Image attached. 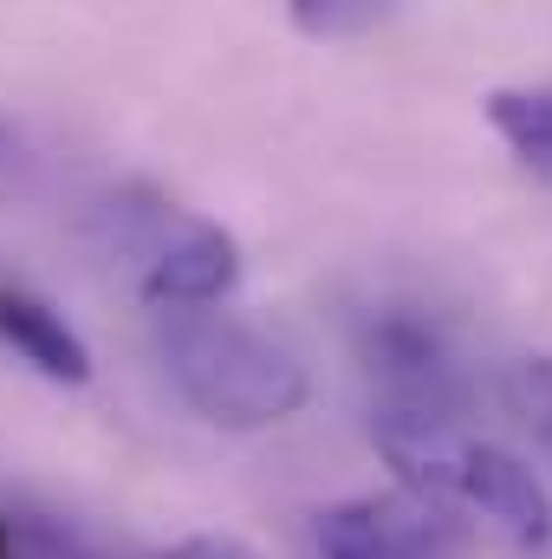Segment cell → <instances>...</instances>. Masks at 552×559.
Wrapping results in <instances>:
<instances>
[{
    "label": "cell",
    "mask_w": 552,
    "mask_h": 559,
    "mask_svg": "<svg viewBox=\"0 0 552 559\" xmlns=\"http://www.w3.org/2000/svg\"><path fill=\"white\" fill-rule=\"evenodd\" d=\"M371 436H377L384 462L404 475V488L416 501H429L435 514L481 521L520 559L552 554V495L520 455H507L494 442H475L455 423L391 417V411L371 423Z\"/></svg>",
    "instance_id": "6da1fadb"
},
{
    "label": "cell",
    "mask_w": 552,
    "mask_h": 559,
    "mask_svg": "<svg viewBox=\"0 0 552 559\" xmlns=\"http://www.w3.org/2000/svg\"><path fill=\"white\" fill-rule=\"evenodd\" d=\"M163 371L182 391V404L195 417L221 423V429H267L286 423L305 404V365L267 338L261 325L235 319V312H208V306H169L163 332H156Z\"/></svg>",
    "instance_id": "7a4b0ae2"
},
{
    "label": "cell",
    "mask_w": 552,
    "mask_h": 559,
    "mask_svg": "<svg viewBox=\"0 0 552 559\" xmlns=\"http://www.w3.org/2000/svg\"><path fill=\"white\" fill-rule=\"evenodd\" d=\"M118 248L137 254V280L149 306H215L241 280V248L228 228L176 215L169 202L118 209Z\"/></svg>",
    "instance_id": "3957f363"
},
{
    "label": "cell",
    "mask_w": 552,
    "mask_h": 559,
    "mask_svg": "<svg viewBox=\"0 0 552 559\" xmlns=\"http://www.w3.org/2000/svg\"><path fill=\"white\" fill-rule=\"evenodd\" d=\"M358 358L364 378L377 384L391 417H422V423H461L468 417V371L455 358V345L416 319V312H377L358 332Z\"/></svg>",
    "instance_id": "277c9868"
},
{
    "label": "cell",
    "mask_w": 552,
    "mask_h": 559,
    "mask_svg": "<svg viewBox=\"0 0 552 559\" xmlns=\"http://www.w3.org/2000/svg\"><path fill=\"white\" fill-rule=\"evenodd\" d=\"M319 559H468L429 501H345L319 514Z\"/></svg>",
    "instance_id": "5b68a950"
},
{
    "label": "cell",
    "mask_w": 552,
    "mask_h": 559,
    "mask_svg": "<svg viewBox=\"0 0 552 559\" xmlns=\"http://www.w3.org/2000/svg\"><path fill=\"white\" fill-rule=\"evenodd\" d=\"M0 338L52 384H85L92 378V352L85 338L65 325V312H52L39 293L26 286H0Z\"/></svg>",
    "instance_id": "8992f818"
},
{
    "label": "cell",
    "mask_w": 552,
    "mask_h": 559,
    "mask_svg": "<svg viewBox=\"0 0 552 559\" xmlns=\"http://www.w3.org/2000/svg\"><path fill=\"white\" fill-rule=\"evenodd\" d=\"M488 124L507 138V150L552 182V92H488Z\"/></svg>",
    "instance_id": "52a82bcc"
},
{
    "label": "cell",
    "mask_w": 552,
    "mask_h": 559,
    "mask_svg": "<svg viewBox=\"0 0 552 559\" xmlns=\"http://www.w3.org/2000/svg\"><path fill=\"white\" fill-rule=\"evenodd\" d=\"M391 7H397V0H286L292 26L312 33V39H358V33H371Z\"/></svg>",
    "instance_id": "ba28073f"
},
{
    "label": "cell",
    "mask_w": 552,
    "mask_h": 559,
    "mask_svg": "<svg viewBox=\"0 0 552 559\" xmlns=\"http://www.w3.org/2000/svg\"><path fill=\"white\" fill-rule=\"evenodd\" d=\"M520 417L533 423V436L552 449V358H527L520 365Z\"/></svg>",
    "instance_id": "9c48e42d"
},
{
    "label": "cell",
    "mask_w": 552,
    "mask_h": 559,
    "mask_svg": "<svg viewBox=\"0 0 552 559\" xmlns=\"http://www.w3.org/2000/svg\"><path fill=\"white\" fill-rule=\"evenodd\" d=\"M169 559H254L241 540H215V534H202V540H189V547H176Z\"/></svg>",
    "instance_id": "30bf717a"
},
{
    "label": "cell",
    "mask_w": 552,
    "mask_h": 559,
    "mask_svg": "<svg viewBox=\"0 0 552 559\" xmlns=\"http://www.w3.org/2000/svg\"><path fill=\"white\" fill-rule=\"evenodd\" d=\"M13 169V138H7V124H0V176Z\"/></svg>",
    "instance_id": "8fae6325"
},
{
    "label": "cell",
    "mask_w": 552,
    "mask_h": 559,
    "mask_svg": "<svg viewBox=\"0 0 552 559\" xmlns=\"http://www.w3.org/2000/svg\"><path fill=\"white\" fill-rule=\"evenodd\" d=\"M0 554H7V534H0Z\"/></svg>",
    "instance_id": "7c38bea8"
}]
</instances>
